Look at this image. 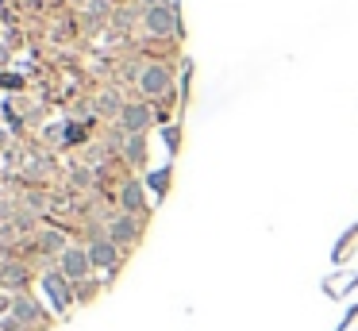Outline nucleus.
<instances>
[{
	"mask_svg": "<svg viewBox=\"0 0 358 331\" xmlns=\"http://www.w3.org/2000/svg\"><path fill=\"white\" fill-rule=\"evenodd\" d=\"M62 274L70 277V281H85V277L93 274V258H89L85 246H70V251L62 254Z\"/></svg>",
	"mask_w": 358,
	"mask_h": 331,
	"instance_id": "nucleus-1",
	"label": "nucleus"
},
{
	"mask_svg": "<svg viewBox=\"0 0 358 331\" xmlns=\"http://www.w3.org/2000/svg\"><path fill=\"white\" fill-rule=\"evenodd\" d=\"M147 27L150 35H173L178 31V12L170 4H150L147 8Z\"/></svg>",
	"mask_w": 358,
	"mask_h": 331,
	"instance_id": "nucleus-2",
	"label": "nucleus"
},
{
	"mask_svg": "<svg viewBox=\"0 0 358 331\" xmlns=\"http://www.w3.org/2000/svg\"><path fill=\"white\" fill-rule=\"evenodd\" d=\"M139 89L147 92V97H166V92H170V69L166 66H147L139 73Z\"/></svg>",
	"mask_w": 358,
	"mask_h": 331,
	"instance_id": "nucleus-3",
	"label": "nucleus"
},
{
	"mask_svg": "<svg viewBox=\"0 0 358 331\" xmlns=\"http://www.w3.org/2000/svg\"><path fill=\"white\" fill-rule=\"evenodd\" d=\"M120 123H124L131 135H143V131H147V123H150V108H147V104H124Z\"/></svg>",
	"mask_w": 358,
	"mask_h": 331,
	"instance_id": "nucleus-4",
	"label": "nucleus"
},
{
	"mask_svg": "<svg viewBox=\"0 0 358 331\" xmlns=\"http://www.w3.org/2000/svg\"><path fill=\"white\" fill-rule=\"evenodd\" d=\"M89 258H93V266L116 269L120 251H116V243H112V239H96V243H89Z\"/></svg>",
	"mask_w": 358,
	"mask_h": 331,
	"instance_id": "nucleus-5",
	"label": "nucleus"
},
{
	"mask_svg": "<svg viewBox=\"0 0 358 331\" xmlns=\"http://www.w3.org/2000/svg\"><path fill=\"white\" fill-rule=\"evenodd\" d=\"M135 231H139V227H135V220H131V216H120V220L116 223H112V231H108V239H112V243H131V239H135Z\"/></svg>",
	"mask_w": 358,
	"mask_h": 331,
	"instance_id": "nucleus-6",
	"label": "nucleus"
},
{
	"mask_svg": "<svg viewBox=\"0 0 358 331\" xmlns=\"http://www.w3.org/2000/svg\"><path fill=\"white\" fill-rule=\"evenodd\" d=\"M39 246H43L47 254H58V258L70 251V246H66V235H62V231H43V235H39Z\"/></svg>",
	"mask_w": 358,
	"mask_h": 331,
	"instance_id": "nucleus-7",
	"label": "nucleus"
},
{
	"mask_svg": "<svg viewBox=\"0 0 358 331\" xmlns=\"http://www.w3.org/2000/svg\"><path fill=\"white\" fill-rule=\"evenodd\" d=\"M12 316H20V320H39V304L35 300H27V297H16V304H12Z\"/></svg>",
	"mask_w": 358,
	"mask_h": 331,
	"instance_id": "nucleus-8",
	"label": "nucleus"
},
{
	"mask_svg": "<svg viewBox=\"0 0 358 331\" xmlns=\"http://www.w3.org/2000/svg\"><path fill=\"white\" fill-rule=\"evenodd\" d=\"M24 281H27V269H24V266H4V269H0V285H12V289H20Z\"/></svg>",
	"mask_w": 358,
	"mask_h": 331,
	"instance_id": "nucleus-9",
	"label": "nucleus"
},
{
	"mask_svg": "<svg viewBox=\"0 0 358 331\" xmlns=\"http://www.w3.org/2000/svg\"><path fill=\"white\" fill-rule=\"evenodd\" d=\"M124 208H127V212H139V208H143V189H139V185H127V189H124Z\"/></svg>",
	"mask_w": 358,
	"mask_h": 331,
	"instance_id": "nucleus-10",
	"label": "nucleus"
},
{
	"mask_svg": "<svg viewBox=\"0 0 358 331\" xmlns=\"http://www.w3.org/2000/svg\"><path fill=\"white\" fill-rule=\"evenodd\" d=\"M101 108H104V112H124V108H120V100H116V92H104Z\"/></svg>",
	"mask_w": 358,
	"mask_h": 331,
	"instance_id": "nucleus-11",
	"label": "nucleus"
},
{
	"mask_svg": "<svg viewBox=\"0 0 358 331\" xmlns=\"http://www.w3.org/2000/svg\"><path fill=\"white\" fill-rule=\"evenodd\" d=\"M127 158H143V139H139V135L127 143Z\"/></svg>",
	"mask_w": 358,
	"mask_h": 331,
	"instance_id": "nucleus-12",
	"label": "nucleus"
}]
</instances>
